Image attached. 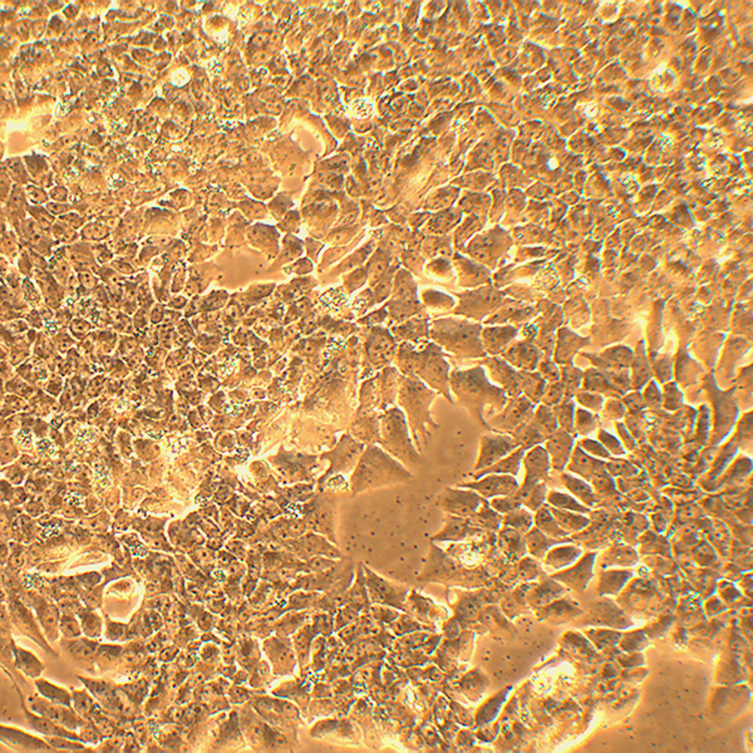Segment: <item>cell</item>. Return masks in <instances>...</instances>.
<instances>
[{"label":"cell","mask_w":753,"mask_h":753,"mask_svg":"<svg viewBox=\"0 0 753 753\" xmlns=\"http://www.w3.org/2000/svg\"><path fill=\"white\" fill-rule=\"evenodd\" d=\"M409 480H412V474L404 465L381 447L370 446L359 457L354 467L351 477V488L353 495H356Z\"/></svg>","instance_id":"cell-1"},{"label":"cell","mask_w":753,"mask_h":753,"mask_svg":"<svg viewBox=\"0 0 753 753\" xmlns=\"http://www.w3.org/2000/svg\"><path fill=\"white\" fill-rule=\"evenodd\" d=\"M436 393L425 387V383L421 382L416 376H404L402 379L398 401L407 414L408 427L414 435L416 444L419 446V438H423L427 444L430 437L428 427L437 428L438 425L432 421L430 414L431 403L435 400Z\"/></svg>","instance_id":"cell-2"},{"label":"cell","mask_w":753,"mask_h":753,"mask_svg":"<svg viewBox=\"0 0 753 753\" xmlns=\"http://www.w3.org/2000/svg\"><path fill=\"white\" fill-rule=\"evenodd\" d=\"M451 388L453 389L458 401L481 423H485L482 419L485 404L498 398L505 400L500 389L488 384L485 372L480 367L468 371L453 372L451 376Z\"/></svg>","instance_id":"cell-3"},{"label":"cell","mask_w":753,"mask_h":753,"mask_svg":"<svg viewBox=\"0 0 753 753\" xmlns=\"http://www.w3.org/2000/svg\"><path fill=\"white\" fill-rule=\"evenodd\" d=\"M381 444L383 450L395 457L406 467L422 463L408 433L407 418L400 408H392L381 419Z\"/></svg>","instance_id":"cell-4"},{"label":"cell","mask_w":753,"mask_h":753,"mask_svg":"<svg viewBox=\"0 0 753 753\" xmlns=\"http://www.w3.org/2000/svg\"><path fill=\"white\" fill-rule=\"evenodd\" d=\"M479 333V325L456 319H441L433 323L431 335L439 346L455 354L479 356L482 354Z\"/></svg>","instance_id":"cell-5"},{"label":"cell","mask_w":753,"mask_h":753,"mask_svg":"<svg viewBox=\"0 0 753 753\" xmlns=\"http://www.w3.org/2000/svg\"><path fill=\"white\" fill-rule=\"evenodd\" d=\"M407 354L411 358L407 362V367L404 368L406 373H408L409 376H414V373L416 376L425 381V383H428L432 388L442 390L446 398L451 401L449 395V365L444 360L439 348L430 346L425 352Z\"/></svg>","instance_id":"cell-6"},{"label":"cell","mask_w":753,"mask_h":753,"mask_svg":"<svg viewBox=\"0 0 753 753\" xmlns=\"http://www.w3.org/2000/svg\"><path fill=\"white\" fill-rule=\"evenodd\" d=\"M486 500L470 488L446 487L437 496V505L449 515L470 519Z\"/></svg>","instance_id":"cell-7"},{"label":"cell","mask_w":753,"mask_h":753,"mask_svg":"<svg viewBox=\"0 0 753 753\" xmlns=\"http://www.w3.org/2000/svg\"><path fill=\"white\" fill-rule=\"evenodd\" d=\"M365 572H367L365 582L368 586L367 589L371 596L372 602L389 605L395 609H404V603L407 600L408 593L406 586H401L398 584L386 580L367 568H365Z\"/></svg>","instance_id":"cell-8"},{"label":"cell","mask_w":753,"mask_h":753,"mask_svg":"<svg viewBox=\"0 0 753 753\" xmlns=\"http://www.w3.org/2000/svg\"><path fill=\"white\" fill-rule=\"evenodd\" d=\"M458 487L474 490L482 498H493L515 495L519 490V484L509 474H490L485 476V479H477L474 482L462 484Z\"/></svg>","instance_id":"cell-9"},{"label":"cell","mask_w":753,"mask_h":753,"mask_svg":"<svg viewBox=\"0 0 753 753\" xmlns=\"http://www.w3.org/2000/svg\"><path fill=\"white\" fill-rule=\"evenodd\" d=\"M360 453H362V447L356 442H353L352 438L349 436H344L340 441L339 446L335 451H332L330 453H327L323 457V458H328L330 461V468L328 472H325V474L323 476L321 482L327 480L330 474L335 472H348L349 470L356 467L359 456H362Z\"/></svg>","instance_id":"cell-10"},{"label":"cell","mask_w":753,"mask_h":753,"mask_svg":"<svg viewBox=\"0 0 753 753\" xmlns=\"http://www.w3.org/2000/svg\"><path fill=\"white\" fill-rule=\"evenodd\" d=\"M596 553L586 554L579 563L565 570L554 574L553 579L564 584L571 589L584 591L593 577V568L596 563Z\"/></svg>","instance_id":"cell-11"},{"label":"cell","mask_w":753,"mask_h":753,"mask_svg":"<svg viewBox=\"0 0 753 753\" xmlns=\"http://www.w3.org/2000/svg\"><path fill=\"white\" fill-rule=\"evenodd\" d=\"M516 447V442L505 436H485L481 444L480 458L474 466V471L490 467L500 461L502 457L510 453Z\"/></svg>","instance_id":"cell-12"},{"label":"cell","mask_w":753,"mask_h":753,"mask_svg":"<svg viewBox=\"0 0 753 753\" xmlns=\"http://www.w3.org/2000/svg\"><path fill=\"white\" fill-rule=\"evenodd\" d=\"M589 623L596 626H609L614 629H624L632 626L633 623L626 618L621 610L614 605L612 602H603L596 604L591 610Z\"/></svg>","instance_id":"cell-13"},{"label":"cell","mask_w":753,"mask_h":753,"mask_svg":"<svg viewBox=\"0 0 753 753\" xmlns=\"http://www.w3.org/2000/svg\"><path fill=\"white\" fill-rule=\"evenodd\" d=\"M479 528H474L468 523V519L446 515L444 523L441 531L432 536L433 541H460L476 534Z\"/></svg>","instance_id":"cell-14"},{"label":"cell","mask_w":753,"mask_h":753,"mask_svg":"<svg viewBox=\"0 0 753 753\" xmlns=\"http://www.w3.org/2000/svg\"><path fill=\"white\" fill-rule=\"evenodd\" d=\"M583 613L577 603L566 600V599H558L555 602L547 604L545 607H539L537 617L540 619L549 620L554 623H564L575 617H579Z\"/></svg>","instance_id":"cell-15"},{"label":"cell","mask_w":753,"mask_h":753,"mask_svg":"<svg viewBox=\"0 0 753 753\" xmlns=\"http://www.w3.org/2000/svg\"><path fill=\"white\" fill-rule=\"evenodd\" d=\"M525 541H526L528 553L535 559L540 560L545 558V555H547L550 549L561 545V544H568V542L571 544L572 539H570V537L553 539V537H549L547 535L542 534L539 528H530V531L526 533Z\"/></svg>","instance_id":"cell-16"},{"label":"cell","mask_w":753,"mask_h":753,"mask_svg":"<svg viewBox=\"0 0 753 753\" xmlns=\"http://www.w3.org/2000/svg\"><path fill=\"white\" fill-rule=\"evenodd\" d=\"M525 466H526V479L523 482L525 486L535 485L541 481L547 480L549 466H550L547 451L542 450L540 447L531 451L525 458Z\"/></svg>","instance_id":"cell-17"},{"label":"cell","mask_w":753,"mask_h":753,"mask_svg":"<svg viewBox=\"0 0 753 753\" xmlns=\"http://www.w3.org/2000/svg\"><path fill=\"white\" fill-rule=\"evenodd\" d=\"M565 591L566 590L564 586L551 577L531 591V594L528 596V605L535 609L545 607L547 604L560 599L564 596Z\"/></svg>","instance_id":"cell-18"},{"label":"cell","mask_w":753,"mask_h":753,"mask_svg":"<svg viewBox=\"0 0 753 753\" xmlns=\"http://www.w3.org/2000/svg\"><path fill=\"white\" fill-rule=\"evenodd\" d=\"M583 550L580 547L568 544H561L559 547L550 549L545 555V564L549 565L555 570H561L570 565L575 564L577 559L582 556Z\"/></svg>","instance_id":"cell-19"},{"label":"cell","mask_w":753,"mask_h":753,"mask_svg":"<svg viewBox=\"0 0 753 753\" xmlns=\"http://www.w3.org/2000/svg\"><path fill=\"white\" fill-rule=\"evenodd\" d=\"M500 547L511 559H520L528 553L525 537L515 528H506L500 533Z\"/></svg>","instance_id":"cell-20"},{"label":"cell","mask_w":753,"mask_h":753,"mask_svg":"<svg viewBox=\"0 0 753 753\" xmlns=\"http://www.w3.org/2000/svg\"><path fill=\"white\" fill-rule=\"evenodd\" d=\"M631 577H633V571L631 570L604 571L599 585V594L602 596L618 594Z\"/></svg>","instance_id":"cell-21"},{"label":"cell","mask_w":753,"mask_h":753,"mask_svg":"<svg viewBox=\"0 0 753 753\" xmlns=\"http://www.w3.org/2000/svg\"><path fill=\"white\" fill-rule=\"evenodd\" d=\"M535 525L540 530L542 534L547 535L553 539H565L569 534L560 528L559 523L555 520L551 511L549 507H540L536 516H535Z\"/></svg>","instance_id":"cell-22"},{"label":"cell","mask_w":753,"mask_h":753,"mask_svg":"<svg viewBox=\"0 0 753 753\" xmlns=\"http://www.w3.org/2000/svg\"><path fill=\"white\" fill-rule=\"evenodd\" d=\"M300 549L307 551V556L314 555H328L329 558H339L340 554L338 549H335L329 545L327 537L316 536V535H308L303 540H300Z\"/></svg>","instance_id":"cell-23"},{"label":"cell","mask_w":753,"mask_h":753,"mask_svg":"<svg viewBox=\"0 0 753 753\" xmlns=\"http://www.w3.org/2000/svg\"><path fill=\"white\" fill-rule=\"evenodd\" d=\"M515 495L520 500L521 505L528 506L531 510L537 511L547 498V486L542 482L528 486L523 485V487H519Z\"/></svg>","instance_id":"cell-24"},{"label":"cell","mask_w":753,"mask_h":753,"mask_svg":"<svg viewBox=\"0 0 753 753\" xmlns=\"http://www.w3.org/2000/svg\"><path fill=\"white\" fill-rule=\"evenodd\" d=\"M550 511H551V514L555 517V520L559 523L560 528L565 530L569 535L571 533H577V531L583 530L590 523V520L588 517L577 515V512L574 514V511L561 510V509H556V507H550Z\"/></svg>","instance_id":"cell-25"},{"label":"cell","mask_w":753,"mask_h":753,"mask_svg":"<svg viewBox=\"0 0 753 753\" xmlns=\"http://www.w3.org/2000/svg\"><path fill=\"white\" fill-rule=\"evenodd\" d=\"M523 450H519L511 455L510 457H506L505 460H500V461L493 463L490 467L484 468L481 471H477L474 474V479H481L482 476H486L487 474H516L519 472V466H520V461L523 458Z\"/></svg>","instance_id":"cell-26"},{"label":"cell","mask_w":753,"mask_h":753,"mask_svg":"<svg viewBox=\"0 0 753 753\" xmlns=\"http://www.w3.org/2000/svg\"><path fill=\"white\" fill-rule=\"evenodd\" d=\"M468 523L476 528H490V530H498L502 523V516L490 507L488 501H485L480 510L474 514V516L468 519Z\"/></svg>","instance_id":"cell-27"},{"label":"cell","mask_w":753,"mask_h":753,"mask_svg":"<svg viewBox=\"0 0 753 753\" xmlns=\"http://www.w3.org/2000/svg\"><path fill=\"white\" fill-rule=\"evenodd\" d=\"M637 561H638V556L632 547L618 545V547H614L610 551H607V555L603 558L602 566L604 568L632 566Z\"/></svg>","instance_id":"cell-28"},{"label":"cell","mask_w":753,"mask_h":753,"mask_svg":"<svg viewBox=\"0 0 753 753\" xmlns=\"http://www.w3.org/2000/svg\"><path fill=\"white\" fill-rule=\"evenodd\" d=\"M510 691L511 687L505 688L498 694L493 696L491 699H488L486 703L481 707L480 711L477 712V715H476V722L479 726L486 724V723L491 722L492 719H495V717L498 716L500 708H501V705H504L505 699L507 698V694Z\"/></svg>","instance_id":"cell-29"},{"label":"cell","mask_w":753,"mask_h":753,"mask_svg":"<svg viewBox=\"0 0 753 753\" xmlns=\"http://www.w3.org/2000/svg\"><path fill=\"white\" fill-rule=\"evenodd\" d=\"M570 438L566 435H560L559 437L556 436L549 442L547 450L550 451V453L553 456L554 467L559 468V470L564 468L565 463L569 457V452H570Z\"/></svg>","instance_id":"cell-30"},{"label":"cell","mask_w":753,"mask_h":753,"mask_svg":"<svg viewBox=\"0 0 753 753\" xmlns=\"http://www.w3.org/2000/svg\"><path fill=\"white\" fill-rule=\"evenodd\" d=\"M564 484L565 486L568 487L574 496H577L580 501H583L584 504L588 505V506H593L596 504L598 498L596 496V493L593 491V488L584 481L575 479L572 476L569 474H564Z\"/></svg>","instance_id":"cell-31"},{"label":"cell","mask_w":753,"mask_h":753,"mask_svg":"<svg viewBox=\"0 0 753 753\" xmlns=\"http://www.w3.org/2000/svg\"><path fill=\"white\" fill-rule=\"evenodd\" d=\"M533 523H534L533 515L528 511L523 510V507L511 511L509 514H506V516L502 517V523L506 528H515L521 534L528 533L533 526Z\"/></svg>","instance_id":"cell-32"},{"label":"cell","mask_w":753,"mask_h":753,"mask_svg":"<svg viewBox=\"0 0 753 753\" xmlns=\"http://www.w3.org/2000/svg\"><path fill=\"white\" fill-rule=\"evenodd\" d=\"M516 330L512 328L488 329L485 332V342L488 349L498 352L514 337Z\"/></svg>","instance_id":"cell-33"},{"label":"cell","mask_w":753,"mask_h":753,"mask_svg":"<svg viewBox=\"0 0 753 753\" xmlns=\"http://www.w3.org/2000/svg\"><path fill=\"white\" fill-rule=\"evenodd\" d=\"M547 500H549L550 504L553 505L554 507L561 509V510L574 511V512H580V514H586L590 511L588 507L579 504L575 498H571L569 495H565V493H560V492L550 493V496L547 498Z\"/></svg>","instance_id":"cell-34"},{"label":"cell","mask_w":753,"mask_h":753,"mask_svg":"<svg viewBox=\"0 0 753 753\" xmlns=\"http://www.w3.org/2000/svg\"><path fill=\"white\" fill-rule=\"evenodd\" d=\"M38 710L42 713L43 716L47 717L48 719L67 724L68 727H72L74 723H77L74 721L73 716H71L67 711L58 708V707H55V705H44V707L38 708Z\"/></svg>","instance_id":"cell-35"},{"label":"cell","mask_w":753,"mask_h":753,"mask_svg":"<svg viewBox=\"0 0 753 753\" xmlns=\"http://www.w3.org/2000/svg\"><path fill=\"white\" fill-rule=\"evenodd\" d=\"M488 504L498 514H509L511 511L516 510V509L523 506L520 502V500L516 498V495L493 498L491 502H488Z\"/></svg>","instance_id":"cell-36"},{"label":"cell","mask_w":753,"mask_h":753,"mask_svg":"<svg viewBox=\"0 0 753 753\" xmlns=\"http://www.w3.org/2000/svg\"><path fill=\"white\" fill-rule=\"evenodd\" d=\"M586 635H589V638L593 642H596V647L599 648L614 645L621 638L620 633L613 632V631H590L589 633H586Z\"/></svg>","instance_id":"cell-37"},{"label":"cell","mask_w":753,"mask_h":753,"mask_svg":"<svg viewBox=\"0 0 753 753\" xmlns=\"http://www.w3.org/2000/svg\"><path fill=\"white\" fill-rule=\"evenodd\" d=\"M519 574L523 580H533L535 577H539V575H544V571L536 560L526 558L520 564Z\"/></svg>","instance_id":"cell-38"},{"label":"cell","mask_w":753,"mask_h":753,"mask_svg":"<svg viewBox=\"0 0 753 753\" xmlns=\"http://www.w3.org/2000/svg\"><path fill=\"white\" fill-rule=\"evenodd\" d=\"M69 650H71V653L74 656L80 658V659H85V658H90V656L96 654L97 644L90 642V640H78V642H74L73 644H71Z\"/></svg>","instance_id":"cell-39"},{"label":"cell","mask_w":753,"mask_h":753,"mask_svg":"<svg viewBox=\"0 0 753 753\" xmlns=\"http://www.w3.org/2000/svg\"><path fill=\"white\" fill-rule=\"evenodd\" d=\"M38 686H39V691L43 693V696H45V697H48L49 699H52V701H55V702H58V703L68 705V701H69L68 694L66 692H63L59 688H57V687L55 686H50L49 683H45V682H39Z\"/></svg>","instance_id":"cell-40"},{"label":"cell","mask_w":753,"mask_h":753,"mask_svg":"<svg viewBox=\"0 0 753 753\" xmlns=\"http://www.w3.org/2000/svg\"><path fill=\"white\" fill-rule=\"evenodd\" d=\"M31 722L39 732L43 733H47V735H61V729H57L53 723L45 719V718H37V717H31Z\"/></svg>","instance_id":"cell-41"},{"label":"cell","mask_w":753,"mask_h":753,"mask_svg":"<svg viewBox=\"0 0 753 753\" xmlns=\"http://www.w3.org/2000/svg\"><path fill=\"white\" fill-rule=\"evenodd\" d=\"M460 610H461L463 619H472L479 612V605H476V603L472 602V600H465V602L461 603Z\"/></svg>","instance_id":"cell-42"},{"label":"cell","mask_w":753,"mask_h":753,"mask_svg":"<svg viewBox=\"0 0 753 753\" xmlns=\"http://www.w3.org/2000/svg\"><path fill=\"white\" fill-rule=\"evenodd\" d=\"M62 631L67 637H77L79 634L78 624L73 619L66 618L62 623Z\"/></svg>","instance_id":"cell-43"},{"label":"cell","mask_w":753,"mask_h":753,"mask_svg":"<svg viewBox=\"0 0 753 753\" xmlns=\"http://www.w3.org/2000/svg\"><path fill=\"white\" fill-rule=\"evenodd\" d=\"M74 705H76L77 711L80 712V713H85V712H88L91 710L92 701L83 693H78L77 698L74 701Z\"/></svg>","instance_id":"cell-44"},{"label":"cell","mask_w":753,"mask_h":753,"mask_svg":"<svg viewBox=\"0 0 753 753\" xmlns=\"http://www.w3.org/2000/svg\"><path fill=\"white\" fill-rule=\"evenodd\" d=\"M49 743L55 748H59V750H82L80 745H76L72 742L66 741V740H62V738H53V740H49Z\"/></svg>","instance_id":"cell-45"},{"label":"cell","mask_w":753,"mask_h":753,"mask_svg":"<svg viewBox=\"0 0 753 753\" xmlns=\"http://www.w3.org/2000/svg\"><path fill=\"white\" fill-rule=\"evenodd\" d=\"M176 652L177 650L175 649L166 650V652H164V654H162V659H164V661H170V659H172V656H175Z\"/></svg>","instance_id":"cell-46"}]
</instances>
